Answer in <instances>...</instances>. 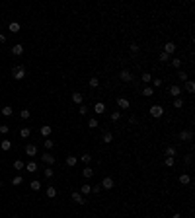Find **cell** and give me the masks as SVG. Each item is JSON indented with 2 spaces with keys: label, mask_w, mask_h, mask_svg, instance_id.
Masks as SVG:
<instances>
[{
  "label": "cell",
  "mask_w": 195,
  "mask_h": 218,
  "mask_svg": "<svg viewBox=\"0 0 195 218\" xmlns=\"http://www.w3.org/2000/svg\"><path fill=\"white\" fill-rule=\"evenodd\" d=\"M25 74H28V70H25V66L23 64H18L12 68V78L14 80H23L25 78Z\"/></svg>",
  "instance_id": "cell-1"
},
{
  "label": "cell",
  "mask_w": 195,
  "mask_h": 218,
  "mask_svg": "<svg viewBox=\"0 0 195 218\" xmlns=\"http://www.w3.org/2000/svg\"><path fill=\"white\" fill-rule=\"evenodd\" d=\"M162 115H164V107L158 105V103H154V105L150 107V117H154V119H160Z\"/></svg>",
  "instance_id": "cell-2"
},
{
  "label": "cell",
  "mask_w": 195,
  "mask_h": 218,
  "mask_svg": "<svg viewBox=\"0 0 195 218\" xmlns=\"http://www.w3.org/2000/svg\"><path fill=\"white\" fill-rule=\"evenodd\" d=\"M70 199L74 201L76 204H86V199H84V195H80V191H72V195H70Z\"/></svg>",
  "instance_id": "cell-3"
},
{
  "label": "cell",
  "mask_w": 195,
  "mask_h": 218,
  "mask_svg": "<svg viewBox=\"0 0 195 218\" xmlns=\"http://www.w3.org/2000/svg\"><path fill=\"white\" fill-rule=\"evenodd\" d=\"M119 78L123 80V82H127V84L133 82V74H131V70H127V68H123V70L119 72Z\"/></svg>",
  "instance_id": "cell-4"
},
{
  "label": "cell",
  "mask_w": 195,
  "mask_h": 218,
  "mask_svg": "<svg viewBox=\"0 0 195 218\" xmlns=\"http://www.w3.org/2000/svg\"><path fill=\"white\" fill-rule=\"evenodd\" d=\"M100 185H102V189H106V191H109V189H113V179L109 175H106L102 179V183H100Z\"/></svg>",
  "instance_id": "cell-5"
},
{
  "label": "cell",
  "mask_w": 195,
  "mask_h": 218,
  "mask_svg": "<svg viewBox=\"0 0 195 218\" xmlns=\"http://www.w3.org/2000/svg\"><path fill=\"white\" fill-rule=\"evenodd\" d=\"M39 133H41L43 138H49V136H51V133H53V127H51V125H41V130H39Z\"/></svg>",
  "instance_id": "cell-6"
},
{
  "label": "cell",
  "mask_w": 195,
  "mask_h": 218,
  "mask_svg": "<svg viewBox=\"0 0 195 218\" xmlns=\"http://www.w3.org/2000/svg\"><path fill=\"white\" fill-rule=\"evenodd\" d=\"M117 107H119V109H129L131 101L127 98H117Z\"/></svg>",
  "instance_id": "cell-7"
},
{
  "label": "cell",
  "mask_w": 195,
  "mask_h": 218,
  "mask_svg": "<svg viewBox=\"0 0 195 218\" xmlns=\"http://www.w3.org/2000/svg\"><path fill=\"white\" fill-rule=\"evenodd\" d=\"M164 53H166L168 56L170 55H174V53H176V43H172V41H168L166 45H164Z\"/></svg>",
  "instance_id": "cell-8"
},
{
  "label": "cell",
  "mask_w": 195,
  "mask_h": 218,
  "mask_svg": "<svg viewBox=\"0 0 195 218\" xmlns=\"http://www.w3.org/2000/svg\"><path fill=\"white\" fill-rule=\"evenodd\" d=\"M41 160L47 164V166H53V164L57 162V160H55V156H53V154H49V152H45V154H43V156H41Z\"/></svg>",
  "instance_id": "cell-9"
},
{
  "label": "cell",
  "mask_w": 195,
  "mask_h": 218,
  "mask_svg": "<svg viewBox=\"0 0 195 218\" xmlns=\"http://www.w3.org/2000/svg\"><path fill=\"white\" fill-rule=\"evenodd\" d=\"M191 138H193V133H191V130H181V133H180V140H181V142H183V140H186V142H189V140Z\"/></svg>",
  "instance_id": "cell-10"
},
{
  "label": "cell",
  "mask_w": 195,
  "mask_h": 218,
  "mask_svg": "<svg viewBox=\"0 0 195 218\" xmlns=\"http://www.w3.org/2000/svg\"><path fill=\"white\" fill-rule=\"evenodd\" d=\"M94 111L98 113V115H103L106 113V103H102V101H98L96 105H94Z\"/></svg>",
  "instance_id": "cell-11"
},
{
  "label": "cell",
  "mask_w": 195,
  "mask_h": 218,
  "mask_svg": "<svg viewBox=\"0 0 195 218\" xmlns=\"http://www.w3.org/2000/svg\"><path fill=\"white\" fill-rule=\"evenodd\" d=\"M25 154H28V156H37V146H35V144H28V146H25Z\"/></svg>",
  "instance_id": "cell-12"
},
{
  "label": "cell",
  "mask_w": 195,
  "mask_h": 218,
  "mask_svg": "<svg viewBox=\"0 0 195 218\" xmlns=\"http://www.w3.org/2000/svg\"><path fill=\"white\" fill-rule=\"evenodd\" d=\"M170 96H172V98H180V96H181V88H180V86H170Z\"/></svg>",
  "instance_id": "cell-13"
},
{
  "label": "cell",
  "mask_w": 195,
  "mask_h": 218,
  "mask_svg": "<svg viewBox=\"0 0 195 218\" xmlns=\"http://www.w3.org/2000/svg\"><path fill=\"white\" fill-rule=\"evenodd\" d=\"M72 101H74L76 105H82V103H84V96L78 93V92H74V93H72Z\"/></svg>",
  "instance_id": "cell-14"
},
{
  "label": "cell",
  "mask_w": 195,
  "mask_h": 218,
  "mask_svg": "<svg viewBox=\"0 0 195 218\" xmlns=\"http://www.w3.org/2000/svg\"><path fill=\"white\" fill-rule=\"evenodd\" d=\"M140 80H143V82L146 84V86H150V84H152V74H150V72H143Z\"/></svg>",
  "instance_id": "cell-15"
},
{
  "label": "cell",
  "mask_w": 195,
  "mask_h": 218,
  "mask_svg": "<svg viewBox=\"0 0 195 218\" xmlns=\"http://www.w3.org/2000/svg\"><path fill=\"white\" fill-rule=\"evenodd\" d=\"M92 193V185L90 183H84L82 187H80V195H90Z\"/></svg>",
  "instance_id": "cell-16"
},
{
  "label": "cell",
  "mask_w": 195,
  "mask_h": 218,
  "mask_svg": "<svg viewBox=\"0 0 195 218\" xmlns=\"http://www.w3.org/2000/svg\"><path fill=\"white\" fill-rule=\"evenodd\" d=\"M22 53H23V45H20V43H18V45L12 47V55H14V56H20Z\"/></svg>",
  "instance_id": "cell-17"
},
{
  "label": "cell",
  "mask_w": 195,
  "mask_h": 218,
  "mask_svg": "<svg viewBox=\"0 0 195 218\" xmlns=\"http://www.w3.org/2000/svg\"><path fill=\"white\" fill-rule=\"evenodd\" d=\"M76 164H78V158H76V156H66V166L68 167H74Z\"/></svg>",
  "instance_id": "cell-18"
},
{
  "label": "cell",
  "mask_w": 195,
  "mask_h": 218,
  "mask_svg": "<svg viewBox=\"0 0 195 218\" xmlns=\"http://www.w3.org/2000/svg\"><path fill=\"white\" fill-rule=\"evenodd\" d=\"M82 175L86 177V179H90V177H94V169H92L90 166H86V167L82 169Z\"/></svg>",
  "instance_id": "cell-19"
},
{
  "label": "cell",
  "mask_w": 195,
  "mask_h": 218,
  "mask_svg": "<svg viewBox=\"0 0 195 218\" xmlns=\"http://www.w3.org/2000/svg\"><path fill=\"white\" fill-rule=\"evenodd\" d=\"M29 135H31V129H29V127H23V129L20 130V136H22V138H29Z\"/></svg>",
  "instance_id": "cell-20"
},
{
  "label": "cell",
  "mask_w": 195,
  "mask_h": 218,
  "mask_svg": "<svg viewBox=\"0 0 195 218\" xmlns=\"http://www.w3.org/2000/svg\"><path fill=\"white\" fill-rule=\"evenodd\" d=\"M0 148L4 150V152H8V150L12 148V142H10V140H0Z\"/></svg>",
  "instance_id": "cell-21"
},
{
  "label": "cell",
  "mask_w": 195,
  "mask_h": 218,
  "mask_svg": "<svg viewBox=\"0 0 195 218\" xmlns=\"http://www.w3.org/2000/svg\"><path fill=\"white\" fill-rule=\"evenodd\" d=\"M186 92L187 93H193L195 92V84L191 82V80H186Z\"/></svg>",
  "instance_id": "cell-22"
},
{
  "label": "cell",
  "mask_w": 195,
  "mask_h": 218,
  "mask_svg": "<svg viewBox=\"0 0 195 218\" xmlns=\"http://www.w3.org/2000/svg\"><path fill=\"white\" fill-rule=\"evenodd\" d=\"M29 189H31V191H39V189H41V181L33 179L31 183H29Z\"/></svg>",
  "instance_id": "cell-23"
},
{
  "label": "cell",
  "mask_w": 195,
  "mask_h": 218,
  "mask_svg": "<svg viewBox=\"0 0 195 218\" xmlns=\"http://www.w3.org/2000/svg\"><path fill=\"white\" fill-rule=\"evenodd\" d=\"M102 138H103V142H106V144L113 142V135L109 133V130H106V133H103V136H102Z\"/></svg>",
  "instance_id": "cell-24"
},
{
  "label": "cell",
  "mask_w": 195,
  "mask_h": 218,
  "mask_svg": "<svg viewBox=\"0 0 195 218\" xmlns=\"http://www.w3.org/2000/svg\"><path fill=\"white\" fill-rule=\"evenodd\" d=\"M8 29H10L12 33H18V31H20V23H18V22H10Z\"/></svg>",
  "instance_id": "cell-25"
},
{
  "label": "cell",
  "mask_w": 195,
  "mask_h": 218,
  "mask_svg": "<svg viewBox=\"0 0 195 218\" xmlns=\"http://www.w3.org/2000/svg\"><path fill=\"white\" fill-rule=\"evenodd\" d=\"M47 197H49V199H55L57 197V187H47Z\"/></svg>",
  "instance_id": "cell-26"
},
{
  "label": "cell",
  "mask_w": 195,
  "mask_h": 218,
  "mask_svg": "<svg viewBox=\"0 0 195 218\" xmlns=\"http://www.w3.org/2000/svg\"><path fill=\"white\" fill-rule=\"evenodd\" d=\"M152 93H154V88H152V86H146V88L143 90V96H144V98H150Z\"/></svg>",
  "instance_id": "cell-27"
},
{
  "label": "cell",
  "mask_w": 195,
  "mask_h": 218,
  "mask_svg": "<svg viewBox=\"0 0 195 218\" xmlns=\"http://www.w3.org/2000/svg\"><path fill=\"white\" fill-rule=\"evenodd\" d=\"M189 181H191V177L187 175V173H181V175H180V183H181V185H187Z\"/></svg>",
  "instance_id": "cell-28"
},
{
  "label": "cell",
  "mask_w": 195,
  "mask_h": 218,
  "mask_svg": "<svg viewBox=\"0 0 195 218\" xmlns=\"http://www.w3.org/2000/svg\"><path fill=\"white\" fill-rule=\"evenodd\" d=\"M25 169H28V172H29V173H33V172H37V164H35V162H29V164H28V166H25Z\"/></svg>",
  "instance_id": "cell-29"
},
{
  "label": "cell",
  "mask_w": 195,
  "mask_h": 218,
  "mask_svg": "<svg viewBox=\"0 0 195 218\" xmlns=\"http://www.w3.org/2000/svg\"><path fill=\"white\" fill-rule=\"evenodd\" d=\"M12 111H14V109H12L10 105H4V107H2V115H4V117H10V115H12Z\"/></svg>",
  "instance_id": "cell-30"
},
{
  "label": "cell",
  "mask_w": 195,
  "mask_h": 218,
  "mask_svg": "<svg viewBox=\"0 0 195 218\" xmlns=\"http://www.w3.org/2000/svg\"><path fill=\"white\" fill-rule=\"evenodd\" d=\"M20 117H22L23 121L29 119V117H31V111H29V109H22V111H20Z\"/></svg>",
  "instance_id": "cell-31"
},
{
  "label": "cell",
  "mask_w": 195,
  "mask_h": 218,
  "mask_svg": "<svg viewBox=\"0 0 195 218\" xmlns=\"http://www.w3.org/2000/svg\"><path fill=\"white\" fill-rule=\"evenodd\" d=\"M166 156H168V158H174V156H176V148H174V146H168V148H166Z\"/></svg>",
  "instance_id": "cell-32"
},
{
  "label": "cell",
  "mask_w": 195,
  "mask_h": 218,
  "mask_svg": "<svg viewBox=\"0 0 195 218\" xmlns=\"http://www.w3.org/2000/svg\"><path fill=\"white\" fill-rule=\"evenodd\" d=\"M43 173H45V177H49V179H51V177L55 175V169H53V167H45V169H43Z\"/></svg>",
  "instance_id": "cell-33"
},
{
  "label": "cell",
  "mask_w": 195,
  "mask_h": 218,
  "mask_svg": "<svg viewBox=\"0 0 195 218\" xmlns=\"http://www.w3.org/2000/svg\"><path fill=\"white\" fill-rule=\"evenodd\" d=\"M22 183H23V177H22V175H16L14 179H12V185H16V187L22 185Z\"/></svg>",
  "instance_id": "cell-34"
},
{
  "label": "cell",
  "mask_w": 195,
  "mask_h": 218,
  "mask_svg": "<svg viewBox=\"0 0 195 218\" xmlns=\"http://www.w3.org/2000/svg\"><path fill=\"white\" fill-rule=\"evenodd\" d=\"M170 64H172L174 68H181V59H178V56H176V59H172V62H170Z\"/></svg>",
  "instance_id": "cell-35"
},
{
  "label": "cell",
  "mask_w": 195,
  "mask_h": 218,
  "mask_svg": "<svg viewBox=\"0 0 195 218\" xmlns=\"http://www.w3.org/2000/svg\"><path fill=\"white\" fill-rule=\"evenodd\" d=\"M174 107H176V109H181V107H183V99L176 98V99H174Z\"/></svg>",
  "instance_id": "cell-36"
},
{
  "label": "cell",
  "mask_w": 195,
  "mask_h": 218,
  "mask_svg": "<svg viewBox=\"0 0 195 218\" xmlns=\"http://www.w3.org/2000/svg\"><path fill=\"white\" fill-rule=\"evenodd\" d=\"M174 164H176V160H174V158H168V156H166V160H164V166H166V167H174Z\"/></svg>",
  "instance_id": "cell-37"
},
{
  "label": "cell",
  "mask_w": 195,
  "mask_h": 218,
  "mask_svg": "<svg viewBox=\"0 0 195 218\" xmlns=\"http://www.w3.org/2000/svg\"><path fill=\"white\" fill-rule=\"evenodd\" d=\"M23 167H25V164H23L22 160H16V162H14V169H18V172H20V169H23Z\"/></svg>",
  "instance_id": "cell-38"
},
{
  "label": "cell",
  "mask_w": 195,
  "mask_h": 218,
  "mask_svg": "<svg viewBox=\"0 0 195 218\" xmlns=\"http://www.w3.org/2000/svg\"><path fill=\"white\" fill-rule=\"evenodd\" d=\"M109 117H111V121H113V123H117V121L121 119V111H113Z\"/></svg>",
  "instance_id": "cell-39"
},
{
  "label": "cell",
  "mask_w": 195,
  "mask_h": 218,
  "mask_svg": "<svg viewBox=\"0 0 195 218\" xmlns=\"http://www.w3.org/2000/svg\"><path fill=\"white\" fill-rule=\"evenodd\" d=\"M80 160H82L84 164H90V162H92V156H90V154H82V156H80Z\"/></svg>",
  "instance_id": "cell-40"
},
{
  "label": "cell",
  "mask_w": 195,
  "mask_h": 218,
  "mask_svg": "<svg viewBox=\"0 0 195 218\" xmlns=\"http://www.w3.org/2000/svg\"><path fill=\"white\" fill-rule=\"evenodd\" d=\"M158 60H160V62H170V56H168L166 53H160V56H158Z\"/></svg>",
  "instance_id": "cell-41"
},
{
  "label": "cell",
  "mask_w": 195,
  "mask_h": 218,
  "mask_svg": "<svg viewBox=\"0 0 195 218\" xmlns=\"http://www.w3.org/2000/svg\"><path fill=\"white\" fill-rule=\"evenodd\" d=\"M43 144H45V148H47V150H51L53 146H55V142H53V140H49V138L43 140Z\"/></svg>",
  "instance_id": "cell-42"
},
{
  "label": "cell",
  "mask_w": 195,
  "mask_h": 218,
  "mask_svg": "<svg viewBox=\"0 0 195 218\" xmlns=\"http://www.w3.org/2000/svg\"><path fill=\"white\" fill-rule=\"evenodd\" d=\"M100 86V80L98 78H90V88H98Z\"/></svg>",
  "instance_id": "cell-43"
},
{
  "label": "cell",
  "mask_w": 195,
  "mask_h": 218,
  "mask_svg": "<svg viewBox=\"0 0 195 218\" xmlns=\"http://www.w3.org/2000/svg\"><path fill=\"white\" fill-rule=\"evenodd\" d=\"M78 113H80V115H86V113H88V107L84 105V103H82V105H78Z\"/></svg>",
  "instance_id": "cell-44"
},
{
  "label": "cell",
  "mask_w": 195,
  "mask_h": 218,
  "mask_svg": "<svg viewBox=\"0 0 195 218\" xmlns=\"http://www.w3.org/2000/svg\"><path fill=\"white\" fill-rule=\"evenodd\" d=\"M88 125H90V129H96V127L100 125V123H98V119H94V117H92V119L88 121Z\"/></svg>",
  "instance_id": "cell-45"
},
{
  "label": "cell",
  "mask_w": 195,
  "mask_h": 218,
  "mask_svg": "<svg viewBox=\"0 0 195 218\" xmlns=\"http://www.w3.org/2000/svg\"><path fill=\"white\" fill-rule=\"evenodd\" d=\"M178 78H180V80H183V82H186V80H187V74H186V72H183V70H180V72H178Z\"/></svg>",
  "instance_id": "cell-46"
},
{
  "label": "cell",
  "mask_w": 195,
  "mask_h": 218,
  "mask_svg": "<svg viewBox=\"0 0 195 218\" xmlns=\"http://www.w3.org/2000/svg\"><path fill=\"white\" fill-rule=\"evenodd\" d=\"M152 84H154V88H160V86H162V80H160V78H152Z\"/></svg>",
  "instance_id": "cell-47"
},
{
  "label": "cell",
  "mask_w": 195,
  "mask_h": 218,
  "mask_svg": "<svg viewBox=\"0 0 195 218\" xmlns=\"http://www.w3.org/2000/svg\"><path fill=\"white\" fill-rule=\"evenodd\" d=\"M0 133H2V135L10 133V127H8V125H0Z\"/></svg>",
  "instance_id": "cell-48"
},
{
  "label": "cell",
  "mask_w": 195,
  "mask_h": 218,
  "mask_svg": "<svg viewBox=\"0 0 195 218\" xmlns=\"http://www.w3.org/2000/svg\"><path fill=\"white\" fill-rule=\"evenodd\" d=\"M131 53H133V55H137V53H139V45H137V43H133V45H131Z\"/></svg>",
  "instance_id": "cell-49"
},
{
  "label": "cell",
  "mask_w": 195,
  "mask_h": 218,
  "mask_svg": "<svg viewBox=\"0 0 195 218\" xmlns=\"http://www.w3.org/2000/svg\"><path fill=\"white\" fill-rule=\"evenodd\" d=\"M100 191H102V185H94L92 187V193H100Z\"/></svg>",
  "instance_id": "cell-50"
},
{
  "label": "cell",
  "mask_w": 195,
  "mask_h": 218,
  "mask_svg": "<svg viewBox=\"0 0 195 218\" xmlns=\"http://www.w3.org/2000/svg\"><path fill=\"white\" fill-rule=\"evenodd\" d=\"M4 43H6V35H4V33H0V45H4Z\"/></svg>",
  "instance_id": "cell-51"
},
{
  "label": "cell",
  "mask_w": 195,
  "mask_h": 218,
  "mask_svg": "<svg viewBox=\"0 0 195 218\" xmlns=\"http://www.w3.org/2000/svg\"><path fill=\"white\" fill-rule=\"evenodd\" d=\"M172 218H183V216H181V214H180V212H176V214H174V216H172Z\"/></svg>",
  "instance_id": "cell-52"
},
{
  "label": "cell",
  "mask_w": 195,
  "mask_h": 218,
  "mask_svg": "<svg viewBox=\"0 0 195 218\" xmlns=\"http://www.w3.org/2000/svg\"><path fill=\"white\" fill-rule=\"evenodd\" d=\"M0 187H2V181H0Z\"/></svg>",
  "instance_id": "cell-53"
},
{
  "label": "cell",
  "mask_w": 195,
  "mask_h": 218,
  "mask_svg": "<svg viewBox=\"0 0 195 218\" xmlns=\"http://www.w3.org/2000/svg\"><path fill=\"white\" fill-rule=\"evenodd\" d=\"M0 31H2V28H0Z\"/></svg>",
  "instance_id": "cell-54"
}]
</instances>
